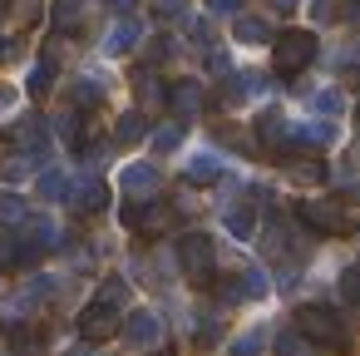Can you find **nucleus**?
Wrapping results in <instances>:
<instances>
[{
    "mask_svg": "<svg viewBox=\"0 0 360 356\" xmlns=\"http://www.w3.org/2000/svg\"><path fill=\"white\" fill-rule=\"evenodd\" d=\"M124 302H129V287H124L119 277H114V282H104V287L94 292V302H89V307L79 312V321H75V326H79V336L99 346V341H109L114 331H124Z\"/></svg>",
    "mask_w": 360,
    "mask_h": 356,
    "instance_id": "obj_1",
    "label": "nucleus"
},
{
    "mask_svg": "<svg viewBox=\"0 0 360 356\" xmlns=\"http://www.w3.org/2000/svg\"><path fill=\"white\" fill-rule=\"evenodd\" d=\"M296 326L316 341V351H330V356H345L350 351V326L330 307H301L296 312Z\"/></svg>",
    "mask_w": 360,
    "mask_h": 356,
    "instance_id": "obj_2",
    "label": "nucleus"
},
{
    "mask_svg": "<svg viewBox=\"0 0 360 356\" xmlns=\"http://www.w3.org/2000/svg\"><path fill=\"white\" fill-rule=\"evenodd\" d=\"M178 267H183L188 282L207 287V282H212V267H217L212 238H207V233H183V238H178Z\"/></svg>",
    "mask_w": 360,
    "mask_h": 356,
    "instance_id": "obj_3",
    "label": "nucleus"
},
{
    "mask_svg": "<svg viewBox=\"0 0 360 356\" xmlns=\"http://www.w3.org/2000/svg\"><path fill=\"white\" fill-rule=\"evenodd\" d=\"M271 60H276V75H301L311 60H316V35L311 30H286V35H271Z\"/></svg>",
    "mask_w": 360,
    "mask_h": 356,
    "instance_id": "obj_4",
    "label": "nucleus"
},
{
    "mask_svg": "<svg viewBox=\"0 0 360 356\" xmlns=\"http://www.w3.org/2000/svg\"><path fill=\"white\" fill-rule=\"evenodd\" d=\"M296 218H301L316 238H330V233H350V228H355V218H350L340 203H330V198H306V203L296 208Z\"/></svg>",
    "mask_w": 360,
    "mask_h": 356,
    "instance_id": "obj_5",
    "label": "nucleus"
},
{
    "mask_svg": "<svg viewBox=\"0 0 360 356\" xmlns=\"http://www.w3.org/2000/svg\"><path fill=\"white\" fill-rule=\"evenodd\" d=\"M124 336H129L134 346L153 351V346L163 341V317H158L153 307H139V312H129V321H124Z\"/></svg>",
    "mask_w": 360,
    "mask_h": 356,
    "instance_id": "obj_6",
    "label": "nucleus"
},
{
    "mask_svg": "<svg viewBox=\"0 0 360 356\" xmlns=\"http://www.w3.org/2000/svg\"><path fill=\"white\" fill-rule=\"evenodd\" d=\"M11 144H15L20 154H30L35 164H40V159H45V149H50V139H45V124H40L35 114H25V119L11 129Z\"/></svg>",
    "mask_w": 360,
    "mask_h": 356,
    "instance_id": "obj_7",
    "label": "nucleus"
},
{
    "mask_svg": "<svg viewBox=\"0 0 360 356\" xmlns=\"http://www.w3.org/2000/svg\"><path fill=\"white\" fill-rule=\"evenodd\" d=\"M119 183H124V193H129V198H153V193H158V183H163V173H158L153 164H129Z\"/></svg>",
    "mask_w": 360,
    "mask_h": 356,
    "instance_id": "obj_8",
    "label": "nucleus"
},
{
    "mask_svg": "<svg viewBox=\"0 0 360 356\" xmlns=\"http://www.w3.org/2000/svg\"><path fill=\"white\" fill-rule=\"evenodd\" d=\"M70 203H75V213H99L109 203V188L99 178H79V183H70Z\"/></svg>",
    "mask_w": 360,
    "mask_h": 356,
    "instance_id": "obj_9",
    "label": "nucleus"
},
{
    "mask_svg": "<svg viewBox=\"0 0 360 356\" xmlns=\"http://www.w3.org/2000/svg\"><path fill=\"white\" fill-rule=\"evenodd\" d=\"M286 139H291V124H286L276 109H266V114L257 119V144L276 154V149H286Z\"/></svg>",
    "mask_w": 360,
    "mask_h": 356,
    "instance_id": "obj_10",
    "label": "nucleus"
},
{
    "mask_svg": "<svg viewBox=\"0 0 360 356\" xmlns=\"http://www.w3.org/2000/svg\"><path fill=\"white\" fill-rule=\"evenodd\" d=\"M168 104H173V114H178V119H193V114L202 109V85H198V80L173 85V90H168Z\"/></svg>",
    "mask_w": 360,
    "mask_h": 356,
    "instance_id": "obj_11",
    "label": "nucleus"
},
{
    "mask_svg": "<svg viewBox=\"0 0 360 356\" xmlns=\"http://www.w3.org/2000/svg\"><path fill=\"white\" fill-rule=\"evenodd\" d=\"M222 223H227V233H232V238H242V243H252V238H257V208H252V203H242V208H232V203H227V208H222Z\"/></svg>",
    "mask_w": 360,
    "mask_h": 356,
    "instance_id": "obj_12",
    "label": "nucleus"
},
{
    "mask_svg": "<svg viewBox=\"0 0 360 356\" xmlns=\"http://www.w3.org/2000/svg\"><path fill=\"white\" fill-rule=\"evenodd\" d=\"M276 356H316V341L301 326H281L276 331Z\"/></svg>",
    "mask_w": 360,
    "mask_h": 356,
    "instance_id": "obj_13",
    "label": "nucleus"
},
{
    "mask_svg": "<svg viewBox=\"0 0 360 356\" xmlns=\"http://www.w3.org/2000/svg\"><path fill=\"white\" fill-rule=\"evenodd\" d=\"M143 139H148V119H143L139 109H129V114L114 124V144H124V149H129V144H143Z\"/></svg>",
    "mask_w": 360,
    "mask_h": 356,
    "instance_id": "obj_14",
    "label": "nucleus"
},
{
    "mask_svg": "<svg viewBox=\"0 0 360 356\" xmlns=\"http://www.w3.org/2000/svg\"><path fill=\"white\" fill-rule=\"evenodd\" d=\"M232 287H237V302H262V297L271 292V282H266V272H262V267H247Z\"/></svg>",
    "mask_w": 360,
    "mask_h": 356,
    "instance_id": "obj_15",
    "label": "nucleus"
},
{
    "mask_svg": "<svg viewBox=\"0 0 360 356\" xmlns=\"http://www.w3.org/2000/svg\"><path fill=\"white\" fill-rule=\"evenodd\" d=\"M232 35H237L242 45H266V40H271V25H266L262 16H237Z\"/></svg>",
    "mask_w": 360,
    "mask_h": 356,
    "instance_id": "obj_16",
    "label": "nucleus"
},
{
    "mask_svg": "<svg viewBox=\"0 0 360 356\" xmlns=\"http://www.w3.org/2000/svg\"><path fill=\"white\" fill-rule=\"evenodd\" d=\"M6 331H11V351H15V356H40V351H45L40 331L20 326V321H6Z\"/></svg>",
    "mask_w": 360,
    "mask_h": 356,
    "instance_id": "obj_17",
    "label": "nucleus"
},
{
    "mask_svg": "<svg viewBox=\"0 0 360 356\" xmlns=\"http://www.w3.org/2000/svg\"><path fill=\"white\" fill-rule=\"evenodd\" d=\"M134 45H139V25H134V20H119V25L109 30V40H104L109 55H129Z\"/></svg>",
    "mask_w": 360,
    "mask_h": 356,
    "instance_id": "obj_18",
    "label": "nucleus"
},
{
    "mask_svg": "<svg viewBox=\"0 0 360 356\" xmlns=\"http://www.w3.org/2000/svg\"><path fill=\"white\" fill-rule=\"evenodd\" d=\"M335 139V124L330 119H316V124H296L291 129V144H330Z\"/></svg>",
    "mask_w": 360,
    "mask_h": 356,
    "instance_id": "obj_19",
    "label": "nucleus"
},
{
    "mask_svg": "<svg viewBox=\"0 0 360 356\" xmlns=\"http://www.w3.org/2000/svg\"><path fill=\"white\" fill-rule=\"evenodd\" d=\"M217 178H222V159L217 154H198L188 164V183H217Z\"/></svg>",
    "mask_w": 360,
    "mask_h": 356,
    "instance_id": "obj_20",
    "label": "nucleus"
},
{
    "mask_svg": "<svg viewBox=\"0 0 360 356\" xmlns=\"http://www.w3.org/2000/svg\"><path fill=\"white\" fill-rule=\"evenodd\" d=\"M286 173H291L296 183H321V178H326V168H321V164H316L311 154H296V164L286 159Z\"/></svg>",
    "mask_w": 360,
    "mask_h": 356,
    "instance_id": "obj_21",
    "label": "nucleus"
},
{
    "mask_svg": "<svg viewBox=\"0 0 360 356\" xmlns=\"http://www.w3.org/2000/svg\"><path fill=\"white\" fill-rule=\"evenodd\" d=\"M30 164H35V159L15 149V154H6V159H0V178H6V183H20V178L30 173Z\"/></svg>",
    "mask_w": 360,
    "mask_h": 356,
    "instance_id": "obj_22",
    "label": "nucleus"
},
{
    "mask_svg": "<svg viewBox=\"0 0 360 356\" xmlns=\"http://www.w3.org/2000/svg\"><path fill=\"white\" fill-rule=\"evenodd\" d=\"M70 99H75V109H94V104L104 99V85H99V80H79V85L70 90Z\"/></svg>",
    "mask_w": 360,
    "mask_h": 356,
    "instance_id": "obj_23",
    "label": "nucleus"
},
{
    "mask_svg": "<svg viewBox=\"0 0 360 356\" xmlns=\"http://www.w3.org/2000/svg\"><path fill=\"white\" fill-rule=\"evenodd\" d=\"M311 109H316V114H326V119H335V114L345 109V94H340V90H321V94L311 99Z\"/></svg>",
    "mask_w": 360,
    "mask_h": 356,
    "instance_id": "obj_24",
    "label": "nucleus"
},
{
    "mask_svg": "<svg viewBox=\"0 0 360 356\" xmlns=\"http://www.w3.org/2000/svg\"><path fill=\"white\" fill-rule=\"evenodd\" d=\"M340 302L360 312V267H345L340 272Z\"/></svg>",
    "mask_w": 360,
    "mask_h": 356,
    "instance_id": "obj_25",
    "label": "nucleus"
},
{
    "mask_svg": "<svg viewBox=\"0 0 360 356\" xmlns=\"http://www.w3.org/2000/svg\"><path fill=\"white\" fill-rule=\"evenodd\" d=\"M79 11H84V0H55V25L60 30H75L79 25Z\"/></svg>",
    "mask_w": 360,
    "mask_h": 356,
    "instance_id": "obj_26",
    "label": "nucleus"
},
{
    "mask_svg": "<svg viewBox=\"0 0 360 356\" xmlns=\"http://www.w3.org/2000/svg\"><path fill=\"white\" fill-rule=\"evenodd\" d=\"M20 262V238L11 228H0V267H15Z\"/></svg>",
    "mask_w": 360,
    "mask_h": 356,
    "instance_id": "obj_27",
    "label": "nucleus"
},
{
    "mask_svg": "<svg viewBox=\"0 0 360 356\" xmlns=\"http://www.w3.org/2000/svg\"><path fill=\"white\" fill-rule=\"evenodd\" d=\"M50 80H55V65L50 60H40L35 70H30V94L40 99V94H50Z\"/></svg>",
    "mask_w": 360,
    "mask_h": 356,
    "instance_id": "obj_28",
    "label": "nucleus"
},
{
    "mask_svg": "<svg viewBox=\"0 0 360 356\" xmlns=\"http://www.w3.org/2000/svg\"><path fill=\"white\" fill-rule=\"evenodd\" d=\"M30 213H25V203L15 198V193H0V223H25Z\"/></svg>",
    "mask_w": 360,
    "mask_h": 356,
    "instance_id": "obj_29",
    "label": "nucleus"
},
{
    "mask_svg": "<svg viewBox=\"0 0 360 356\" xmlns=\"http://www.w3.org/2000/svg\"><path fill=\"white\" fill-rule=\"evenodd\" d=\"M178 144H183V124H163V129L153 134V149H158V154H168V149H178Z\"/></svg>",
    "mask_w": 360,
    "mask_h": 356,
    "instance_id": "obj_30",
    "label": "nucleus"
},
{
    "mask_svg": "<svg viewBox=\"0 0 360 356\" xmlns=\"http://www.w3.org/2000/svg\"><path fill=\"white\" fill-rule=\"evenodd\" d=\"M262 336H266V331H247V336H237L227 356H262Z\"/></svg>",
    "mask_w": 360,
    "mask_h": 356,
    "instance_id": "obj_31",
    "label": "nucleus"
},
{
    "mask_svg": "<svg viewBox=\"0 0 360 356\" xmlns=\"http://www.w3.org/2000/svg\"><path fill=\"white\" fill-rule=\"evenodd\" d=\"M65 193H70L65 173H45V178H40V198H65Z\"/></svg>",
    "mask_w": 360,
    "mask_h": 356,
    "instance_id": "obj_32",
    "label": "nucleus"
},
{
    "mask_svg": "<svg viewBox=\"0 0 360 356\" xmlns=\"http://www.w3.org/2000/svg\"><path fill=\"white\" fill-rule=\"evenodd\" d=\"M153 11H158L163 20H173V16H183V11H188V0H153Z\"/></svg>",
    "mask_w": 360,
    "mask_h": 356,
    "instance_id": "obj_33",
    "label": "nucleus"
},
{
    "mask_svg": "<svg viewBox=\"0 0 360 356\" xmlns=\"http://www.w3.org/2000/svg\"><path fill=\"white\" fill-rule=\"evenodd\" d=\"M237 6H242V0H212V16H232Z\"/></svg>",
    "mask_w": 360,
    "mask_h": 356,
    "instance_id": "obj_34",
    "label": "nucleus"
},
{
    "mask_svg": "<svg viewBox=\"0 0 360 356\" xmlns=\"http://www.w3.org/2000/svg\"><path fill=\"white\" fill-rule=\"evenodd\" d=\"M345 20H350V25L360 30V0H350V6H345Z\"/></svg>",
    "mask_w": 360,
    "mask_h": 356,
    "instance_id": "obj_35",
    "label": "nucleus"
},
{
    "mask_svg": "<svg viewBox=\"0 0 360 356\" xmlns=\"http://www.w3.org/2000/svg\"><path fill=\"white\" fill-rule=\"evenodd\" d=\"M11 55H15V45H11V40H0V60H11Z\"/></svg>",
    "mask_w": 360,
    "mask_h": 356,
    "instance_id": "obj_36",
    "label": "nucleus"
},
{
    "mask_svg": "<svg viewBox=\"0 0 360 356\" xmlns=\"http://www.w3.org/2000/svg\"><path fill=\"white\" fill-rule=\"evenodd\" d=\"M350 198H355V203H360V183H350Z\"/></svg>",
    "mask_w": 360,
    "mask_h": 356,
    "instance_id": "obj_37",
    "label": "nucleus"
},
{
    "mask_svg": "<svg viewBox=\"0 0 360 356\" xmlns=\"http://www.w3.org/2000/svg\"><path fill=\"white\" fill-rule=\"evenodd\" d=\"M276 6H281V11H291V6H296V0H276Z\"/></svg>",
    "mask_w": 360,
    "mask_h": 356,
    "instance_id": "obj_38",
    "label": "nucleus"
},
{
    "mask_svg": "<svg viewBox=\"0 0 360 356\" xmlns=\"http://www.w3.org/2000/svg\"><path fill=\"white\" fill-rule=\"evenodd\" d=\"M355 164H360V139H355Z\"/></svg>",
    "mask_w": 360,
    "mask_h": 356,
    "instance_id": "obj_39",
    "label": "nucleus"
},
{
    "mask_svg": "<svg viewBox=\"0 0 360 356\" xmlns=\"http://www.w3.org/2000/svg\"><path fill=\"white\" fill-rule=\"evenodd\" d=\"M75 356H94V351H75Z\"/></svg>",
    "mask_w": 360,
    "mask_h": 356,
    "instance_id": "obj_40",
    "label": "nucleus"
},
{
    "mask_svg": "<svg viewBox=\"0 0 360 356\" xmlns=\"http://www.w3.org/2000/svg\"><path fill=\"white\" fill-rule=\"evenodd\" d=\"M0 16H6V0H0Z\"/></svg>",
    "mask_w": 360,
    "mask_h": 356,
    "instance_id": "obj_41",
    "label": "nucleus"
}]
</instances>
